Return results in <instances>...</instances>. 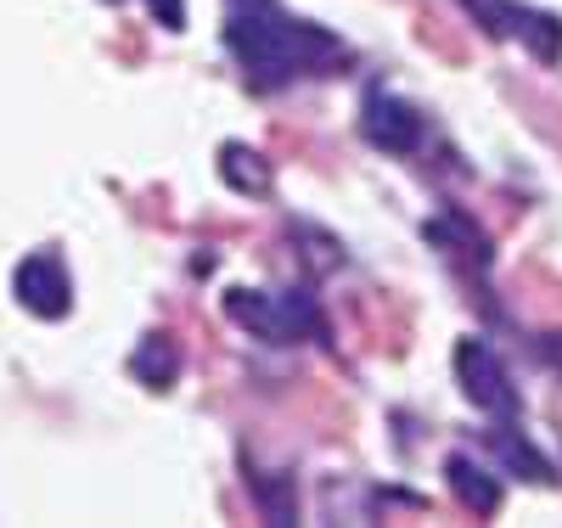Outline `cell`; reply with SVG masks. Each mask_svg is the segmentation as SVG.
Segmentation results:
<instances>
[{
	"label": "cell",
	"mask_w": 562,
	"mask_h": 528,
	"mask_svg": "<svg viewBox=\"0 0 562 528\" xmlns=\"http://www.w3.org/2000/svg\"><path fill=\"white\" fill-rule=\"evenodd\" d=\"M231 52L243 57L254 85L276 90V85L321 68V63H333L338 45L326 34H315L310 23H288L270 0H237V12H231Z\"/></svg>",
	"instance_id": "1"
},
{
	"label": "cell",
	"mask_w": 562,
	"mask_h": 528,
	"mask_svg": "<svg viewBox=\"0 0 562 528\" xmlns=\"http://www.w3.org/2000/svg\"><path fill=\"white\" fill-rule=\"evenodd\" d=\"M231 315L270 344H293L315 332V315L299 293H231Z\"/></svg>",
	"instance_id": "2"
},
{
	"label": "cell",
	"mask_w": 562,
	"mask_h": 528,
	"mask_svg": "<svg viewBox=\"0 0 562 528\" xmlns=\"http://www.w3.org/2000/svg\"><path fill=\"white\" fill-rule=\"evenodd\" d=\"M12 293L40 321H57V315L74 310V281H68V270H63L57 254H29L18 265V276H12Z\"/></svg>",
	"instance_id": "3"
},
{
	"label": "cell",
	"mask_w": 562,
	"mask_h": 528,
	"mask_svg": "<svg viewBox=\"0 0 562 528\" xmlns=\"http://www.w3.org/2000/svg\"><path fill=\"white\" fill-rule=\"evenodd\" d=\"M456 377H461V394L473 400L479 411H490V416H506V411H512V382H506V366H501L479 338H467V344L456 349Z\"/></svg>",
	"instance_id": "4"
},
{
	"label": "cell",
	"mask_w": 562,
	"mask_h": 528,
	"mask_svg": "<svg viewBox=\"0 0 562 528\" xmlns=\"http://www.w3.org/2000/svg\"><path fill=\"white\" fill-rule=\"evenodd\" d=\"M366 135L378 141L383 153H411L422 124H416V113L405 102H394V96H371L366 102Z\"/></svg>",
	"instance_id": "5"
},
{
	"label": "cell",
	"mask_w": 562,
	"mask_h": 528,
	"mask_svg": "<svg viewBox=\"0 0 562 528\" xmlns=\"http://www.w3.org/2000/svg\"><path fill=\"white\" fill-rule=\"evenodd\" d=\"M450 478H456V495H461L467 506H473L479 517H495V506H501V490L490 484V472H479V467L467 461V456H456V461H450Z\"/></svg>",
	"instance_id": "6"
},
{
	"label": "cell",
	"mask_w": 562,
	"mask_h": 528,
	"mask_svg": "<svg viewBox=\"0 0 562 528\" xmlns=\"http://www.w3.org/2000/svg\"><path fill=\"white\" fill-rule=\"evenodd\" d=\"M225 180L237 191H265L270 186V169L259 153H243V147H225Z\"/></svg>",
	"instance_id": "7"
},
{
	"label": "cell",
	"mask_w": 562,
	"mask_h": 528,
	"mask_svg": "<svg viewBox=\"0 0 562 528\" xmlns=\"http://www.w3.org/2000/svg\"><path fill=\"white\" fill-rule=\"evenodd\" d=\"M175 371H180V360H175L169 338H147V349L135 355V377H147L153 389H164V382H175Z\"/></svg>",
	"instance_id": "8"
},
{
	"label": "cell",
	"mask_w": 562,
	"mask_h": 528,
	"mask_svg": "<svg viewBox=\"0 0 562 528\" xmlns=\"http://www.w3.org/2000/svg\"><path fill=\"white\" fill-rule=\"evenodd\" d=\"M153 12H158L169 29H180V23H186V7H180V0H153Z\"/></svg>",
	"instance_id": "9"
}]
</instances>
